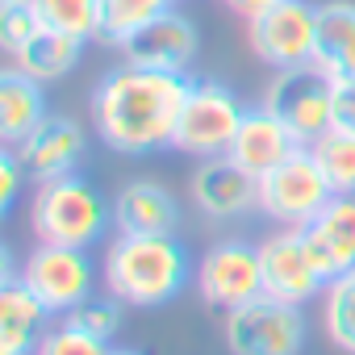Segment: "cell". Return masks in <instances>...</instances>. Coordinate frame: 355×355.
Wrapping results in <instances>:
<instances>
[{
    "label": "cell",
    "instance_id": "obj_15",
    "mask_svg": "<svg viewBox=\"0 0 355 355\" xmlns=\"http://www.w3.org/2000/svg\"><path fill=\"white\" fill-rule=\"evenodd\" d=\"M180 201L159 180H130L113 197V230L117 234H175Z\"/></svg>",
    "mask_w": 355,
    "mask_h": 355
},
{
    "label": "cell",
    "instance_id": "obj_28",
    "mask_svg": "<svg viewBox=\"0 0 355 355\" xmlns=\"http://www.w3.org/2000/svg\"><path fill=\"white\" fill-rule=\"evenodd\" d=\"M121 313H125V301H117L113 293H105V297H101V293H92V297H88L84 305H76L67 318H71V322H80L84 330H92L96 338L113 343V338H117V330H121V322H125Z\"/></svg>",
    "mask_w": 355,
    "mask_h": 355
},
{
    "label": "cell",
    "instance_id": "obj_29",
    "mask_svg": "<svg viewBox=\"0 0 355 355\" xmlns=\"http://www.w3.org/2000/svg\"><path fill=\"white\" fill-rule=\"evenodd\" d=\"M26 180H30V171H26L21 155H17V146H5L0 150V214H13Z\"/></svg>",
    "mask_w": 355,
    "mask_h": 355
},
{
    "label": "cell",
    "instance_id": "obj_24",
    "mask_svg": "<svg viewBox=\"0 0 355 355\" xmlns=\"http://www.w3.org/2000/svg\"><path fill=\"white\" fill-rule=\"evenodd\" d=\"M309 150L318 155V163H322V171H326V180H330V189H334V197L355 193V130L330 125Z\"/></svg>",
    "mask_w": 355,
    "mask_h": 355
},
{
    "label": "cell",
    "instance_id": "obj_8",
    "mask_svg": "<svg viewBox=\"0 0 355 355\" xmlns=\"http://www.w3.org/2000/svg\"><path fill=\"white\" fill-rule=\"evenodd\" d=\"M21 280L34 288V297L51 313L67 318L76 305H84L96 293V259L80 247L38 243L21 263Z\"/></svg>",
    "mask_w": 355,
    "mask_h": 355
},
{
    "label": "cell",
    "instance_id": "obj_11",
    "mask_svg": "<svg viewBox=\"0 0 355 355\" xmlns=\"http://www.w3.org/2000/svg\"><path fill=\"white\" fill-rule=\"evenodd\" d=\"M197 288L205 305L230 313L255 297H263V268H259V243L247 239H222L201 255Z\"/></svg>",
    "mask_w": 355,
    "mask_h": 355
},
{
    "label": "cell",
    "instance_id": "obj_14",
    "mask_svg": "<svg viewBox=\"0 0 355 355\" xmlns=\"http://www.w3.org/2000/svg\"><path fill=\"white\" fill-rule=\"evenodd\" d=\"M197 26L184 17V13H163L159 21H150L142 34H134L125 46H121V59L125 63H138V67H159V71H184L189 76V63L197 59Z\"/></svg>",
    "mask_w": 355,
    "mask_h": 355
},
{
    "label": "cell",
    "instance_id": "obj_32",
    "mask_svg": "<svg viewBox=\"0 0 355 355\" xmlns=\"http://www.w3.org/2000/svg\"><path fill=\"white\" fill-rule=\"evenodd\" d=\"M109 355H142V351H134V347H113Z\"/></svg>",
    "mask_w": 355,
    "mask_h": 355
},
{
    "label": "cell",
    "instance_id": "obj_25",
    "mask_svg": "<svg viewBox=\"0 0 355 355\" xmlns=\"http://www.w3.org/2000/svg\"><path fill=\"white\" fill-rule=\"evenodd\" d=\"M34 5L51 30H63L80 42L101 34V0H34Z\"/></svg>",
    "mask_w": 355,
    "mask_h": 355
},
{
    "label": "cell",
    "instance_id": "obj_7",
    "mask_svg": "<svg viewBox=\"0 0 355 355\" xmlns=\"http://www.w3.org/2000/svg\"><path fill=\"white\" fill-rule=\"evenodd\" d=\"M309 338L301 305L255 297L226 313V347L230 355H301Z\"/></svg>",
    "mask_w": 355,
    "mask_h": 355
},
{
    "label": "cell",
    "instance_id": "obj_19",
    "mask_svg": "<svg viewBox=\"0 0 355 355\" xmlns=\"http://www.w3.org/2000/svg\"><path fill=\"white\" fill-rule=\"evenodd\" d=\"M46 92H42V80L26 76L21 67H9L0 76V142L5 146H17L26 142L42 121H46Z\"/></svg>",
    "mask_w": 355,
    "mask_h": 355
},
{
    "label": "cell",
    "instance_id": "obj_5",
    "mask_svg": "<svg viewBox=\"0 0 355 355\" xmlns=\"http://www.w3.org/2000/svg\"><path fill=\"white\" fill-rule=\"evenodd\" d=\"M330 201L334 189L309 146H297L284 163L259 175V214L276 226H309Z\"/></svg>",
    "mask_w": 355,
    "mask_h": 355
},
{
    "label": "cell",
    "instance_id": "obj_31",
    "mask_svg": "<svg viewBox=\"0 0 355 355\" xmlns=\"http://www.w3.org/2000/svg\"><path fill=\"white\" fill-rule=\"evenodd\" d=\"M222 5H226L230 13H239L243 21H255V17H263L272 5H280V0H222Z\"/></svg>",
    "mask_w": 355,
    "mask_h": 355
},
{
    "label": "cell",
    "instance_id": "obj_2",
    "mask_svg": "<svg viewBox=\"0 0 355 355\" xmlns=\"http://www.w3.org/2000/svg\"><path fill=\"white\" fill-rule=\"evenodd\" d=\"M105 293L130 309H159L197 276L189 247L175 234H117L105 251Z\"/></svg>",
    "mask_w": 355,
    "mask_h": 355
},
{
    "label": "cell",
    "instance_id": "obj_18",
    "mask_svg": "<svg viewBox=\"0 0 355 355\" xmlns=\"http://www.w3.org/2000/svg\"><path fill=\"white\" fill-rule=\"evenodd\" d=\"M305 230V243L318 259V268L334 280L355 268V193L334 197Z\"/></svg>",
    "mask_w": 355,
    "mask_h": 355
},
{
    "label": "cell",
    "instance_id": "obj_16",
    "mask_svg": "<svg viewBox=\"0 0 355 355\" xmlns=\"http://www.w3.org/2000/svg\"><path fill=\"white\" fill-rule=\"evenodd\" d=\"M301 142L293 138V130L259 101V105H251L247 113H243V125H239V134H234V142H230V159L234 163H243L251 175H268L276 163H284L293 150H297Z\"/></svg>",
    "mask_w": 355,
    "mask_h": 355
},
{
    "label": "cell",
    "instance_id": "obj_30",
    "mask_svg": "<svg viewBox=\"0 0 355 355\" xmlns=\"http://www.w3.org/2000/svg\"><path fill=\"white\" fill-rule=\"evenodd\" d=\"M334 125L338 130H355V76L351 80H334Z\"/></svg>",
    "mask_w": 355,
    "mask_h": 355
},
{
    "label": "cell",
    "instance_id": "obj_12",
    "mask_svg": "<svg viewBox=\"0 0 355 355\" xmlns=\"http://www.w3.org/2000/svg\"><path fill=\"white\" fill-rule=\"evenodd\" d=\"M189 193L205 218L234 222V218L259 209V175H251L230 155H214V159H201V167L193 171Z\"/></svg>",
    "mask_w": 355,
    "mask_h": 355
},
{
    "label": "cell",
    "instance_id": "obj_4",
    "mask_svg": "<svg viewBox=\"0 0 355 355\" xmlns=\"http://www.w3.org/2000/svg\"><path fill=\"white\" fill-rule=\"evenodd\" d=\"M243 113H247V105L222 80H193L184 92V105H180L171 150H184L193 159L226 155L243 125Z\"/></svg>",
    "mask_w": 355,
    "mask_h": 355
},
{
    "label": "cell",
    "instance_id": "obj_13",
    "mask_svg": "<svg viewBox=\"0 0 355 355\" xmlns=\"http://www.w3.org/2000/svg\"><path fill=\"white\" fill-rule=\"evenodd\" d=\"M17 155H21L34 184L76 175L80 163L88 159V130L67 113H46V121L26 142H17Z\"/></svg>",
    "mask_w": 355,
    "mask_h": 355
},
{
    "label": "cell",
    "instance_id": "obj_17",
    "mask_svg": "<svg viewBox=\"0 0 355 355\" xmlns=\"http://www.w3.org/2000/svg\"><path fill=\"white\" fill-rule=\"evenodd\" d=\"M51 309L34 297V288L21 276L0 280V355H34L46 326Z\"/></svg>",
    "mask_w": 355,
    "mask_h": 355
},
{
    "label": "cell",
    "instance_id": "obj_21",
    "mask_svg": "<svg viewBox=\"0 0 355 355\" xmlns=\"http://www.w3.org/2000/svg\"><path fill=\"white\" fill-rule=\"evenodd\" d=\"M80 55H84V42H80V38H71V34L46 26L26 51L13 55V67H21L26 76H34V80H42V84H55V80H63L67 71H76Z\"/></svg>",
    "mask_w": 355,
    "mask_h": 355
},
{
    "label": "cell",
    "instance_id": "obj_33",
    "mask_svg": "<svg viewBox=\"0 0 355 355\" xmlns=\"http://www.w3.org/2000/svg\"><path fill=\"white\" fill-rule=\"evenodd\" d=\"M0 5H5V0H0Z\"/></svg>",
    "mask_w": 355,
    "mask_h": 355
},
{
    "label": "cell",
    "instance_id": "obj_9",
    "mask_svg": "<svg viewBox=\"0 0 355 355\" xmlns=\"http://www.w3.org/2000/svg\"><path fill=\"white\" fill-rule=\"evenodd\" d=\"M247 42L259 63L272 71L313 63L318 55V5L309 0H280L263 17L247 21Z\"/></svg>",
    "mask_w": 355,
    "mask_h": 355
},
{
    "label": "cell",
    "instance_id": "obj_27",
    "mask_svg": "<svg viewBox=\"0 0 355 355\" xmlns=\"http://www.w3.org/2000/svg\"><path fill=\"white\" fill-rule=\"evenodd\" d=\"M109 351H113V347H109L105 338H96V334L84 330L80 322L63 318L59 326H51V330L42 334V343H38L34 355H109Z\"/></svg>",
    "mask_w": 355,
    "mask_h": 355
},
{
    "label": "cell",
    "instance_id": "obj_3",
    "mask_svg": "<svg viewBox=\"0 0 355 355\" xmlns=\"http://www.w3.org/2000/svg\"><path fill=\"white\" fill-rule=\"evenodd\" d=\"M30 230L38 243L92 251L113 230V201H105V193L92 180H84L80 171L59 175V180H46L34 189Z\"/></svg>",
    "mask_w": 355,
    "mask_h": 355
},
{
    "label": "cell",
    "instance_id": "obj_20",
    "mask_svg": "<svg viewBox=\"0 0 355 355\" xmlns=\"http://www.w3.org/2000/svg\"><path fill=\"white\" fill-rule=\"evenodd\" d=\"M313 63L334 80L355 76V5L351 0H326L318 5V55Z\"/></svg>",
    "mask_w": 355,
    "mask_h": 355
},
{
    "label": "cell",
    "instance_id": "obj_22",
    "mask_svg": "<svg viewBox=\"0 0 355 355\" xmlns=\"http://www.w3.org/2000/svg\"><path fill=\"white\" fill-rule=\"evenodd\" d=\"M171 9H175V0H101V34L96 38L121 51L134 34H142L150 21H159Z\"/></svg>",
    "mask_w": 355,
    "mask_h": 355
},
{
    "label": "cell",
    "instance_id": "obj_23",
    "mask_svg": "<svg viewBox=\"0 0 355 355\" xmlns=\"http://www.w3.org/2000/svg\"><path fill=\"white\" fill-rule=\"evenodd\" d=\"M322 326H326V338L355 355V268L334 276L322 293Z\"/></svg>",
    "mask_w": 355,
    "mask_h": 355
},
{
    "label": "cell",
    "instance_id": "obj_1",
    "mask_svg": "<svg viewBox=\"0 0 355 355\" xmlns=\"http://www.w3.org/2000/svg\"><path fill=\"white\" fill-rule=\"evenodd\" d=\"M184 71H159L138 63L109 67L92 88V125L101 142L117 155H155L167 150L180 121V105L189 92Z\"/></svg>",
    "mask_w": 355,
    "mask_h": 355
},
{
    "label": "cell",
    "instance_id": "obj_6",
    "mask_svg": "<svg viewBox=\"0 0 355 355\" xmlns=\"http://www.w3.org/2000/svg\"><path fill=\"white\" fill-rule=\"evenodd\" d=\"M263 105L293 130L301 146H313L334 125V76L322 71L318 63L284 67L272 76Z\"/></svg>",
    "mask_w": 355,
    "mask_h": 355
},
{
    "label": "cell",
    "instance_id": "obj_26",
    "mask_svg": "<svg viewBox=\"0 0 355 355\" xmlns=\"http://www.w3.org/2000/svg\"><path fill=\"white\" fill-rule=\"evenodd\" d=\"M42 30H46V21H42L34 0H5V5H0V46L9 55L26 51Z\"/></svg>",
    "mask_w": 355,
    "mask_h": 355
},
{
    "label": "cell",
    "instance_id": "obj_10",
    "mask_svg": "<svg viewBox=\"0 0 355 355\" xmlns=\"http://www.w3.org/2000/svg\"><path fill=\"white\" fill-rule=\"evenodd\" d=\"M259 268H263V293L276 301H288V305H309L330 284V276L318 268L301 226L272 230L259 243Z\"/></svg>",
    "mask_w": 355,
    "mask_h": 355
}]
</instances>
